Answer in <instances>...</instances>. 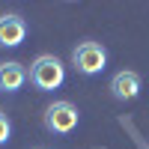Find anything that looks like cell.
I'll return each mask as SVG.
<instances>
[{
	"label": "cell",
	"instance_id": "1",
	"mask_svg": "<svg viewBox=\"0 0 149 149\" xmlns=\"http://www.w3.org/2000/svg\"><path fill=\"white\" fill-rule=\"evenodd\" d=\"M27 81L36 86L39 93H54L66 84V66L63 60L54 57V54H39L30 63V72H27Z\"/></svg>",
	"mask_w": 149,
	"mask_h": 149
},
{
	"label": "cell",
	"instance_id": "2",
	"mask_svg": "<svg viewBox=\"0 0 149 149\" xmlns=\"http://www.w3.org/2000/svg\"><path fill=\"white\" fill-rule=\"evenodd\" d=\"M72 66L78 69L81 74L93 78V74H102L107 69V48L102 42H93V39H84L74 45L72 51Z\"/></svg>",
	"mask_w": 149,
	"mask_h": 149
},
{
	"label": "cell",
	"instance_id": "3",
	"mask_svg": "<svg viewBox=\"0 0 149 149\" xmlns=\"http://www.w3.org/2000/svg\"><path fill=\"white\" fill-rule=\"evenodd\" d=\"M42 122H45V128L51 134H72L74 128H78V122H81V113H78V107H74L72 102L60 98V102H51L45 107Z\"/></svg>",
	"mask_w": 149,
	"mask_h": 149
},
{
	"label": "cell",
	"instance_id": "4",
	"mask_svg": "<svg viewBox=\"0 0 149 149\" xmlns=\"http://www.w3.org/2000/svg\"><path fill=\"white\" fill-rule=\"evenodd\" d=\"M140 86H143V81H140L137 72L122 69V72H116L113 78H110L107 90H110V95H113L116 102H134V98L140 95Z\"/></svg>",
	"mask_w": 149,
	"mask_h": 149
},
{
	"label": "cell",
	"instance_id": "5",
	"mask_svg": "<svg viewBox=\"0 0 149 149\" xmlns=\"http://www.w3.org/2000/svg\"><path fill=\"white\" fill-rule=\"evenodd\" d=\"M27 39V21L15 12L0 15V48H18Z\"/></svg>",
	"mask_w": 149,
	"mask_h": 149
},
{
	"label": "cell",
	"instance_id": "6",
	"mask_svg": "<svg viewBox=\"0 0 149 149\" xmlns=\"http://www.w3.org/2000/svg\"><path fill=\"white\" fill-rule=\"evenodd\" d=\"M24 84H27V69L21 63H15V60L0 63V93L12 95V93H18Z\"/></svg>",
	"mask_w": 149,
	"mask_h": 149
},
{
	"label": "cell",
	"instance_id": "7",
	"mask_svg": "<svg viewBox=\"0 0 149 149\" xmlns=\"http://www.w3.org/2000/svg\"><path fill=\"white\" fill-rule=\"evenodd\" d=\"M9 137H12V119L3 113V110H0V146H6Z\"/></svg>",
	"mask_w": 149,
	"mask_h": 149
}]
</instances>
